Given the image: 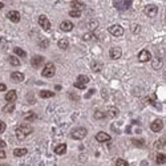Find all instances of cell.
I'll return each mask as SVG.
<instances>
[{"mask_svg":"<svg viewBox=\"0 0 166 166\" xmlns=\"http://www.w3.org/2000/svg\"><path fill=\"white\" fill-rule=\"evenodd\" d=\"M93 93H94V89H90V90H89L88 93L85 94V98H89V97H90V96H92V94H93Z\"/></svg>","mask_w":166,"mask_h":166,"instance_id":"obj_42","label":"cell"},{"mask_svg":"<svg viewBox=\"0 0 166 166\" xmlns=\"http://www.w3.org/2000/svg\"><path fill=\"white\" fill-rule=\"evenodd\" d=\"M48 45H49V41H48V40H47V39L41 40V41H40V43H39V47H40V48H43V49H45V48H47V47H48Z\"/></svg>","mask_w":166,"mask_h":166,"instance_id":"obj_37","label":"cell"},{"mask_svg":"<svg viewBox=\"0 0 166 166\" xmlns=\"http://www.w3.org/2000/svg\"><path fill=\"white\" fill-rule=\"evenodd\" d=\"M144 12H145L146 16L149 17H154L157 13H158V7L156 4H147L145 8H144Z\"/></svg>","mask_w":166,"mask_h":166,"instance_id":"obj_5","label":"cell"},{"mask_svg":"<svg viewBox=\"0 0 166 166\" xmlns=\"http://www.w3.org/2000/svg\"><path fill=\"white\" fill-rule=\"evenodd\" d=\"M116 166H129V164L125 159H122V158H118L117 161H116Z\"/></svg>","mask_w":166,"mask_h":166,"instance_id":"obj_36","label":"cell"},{"mask_svg":"<svg viewBox=\"0 0 166 166\" xmlns=\"http://www.w3.org/2000/svg\"><path fill=\"white\" fill-rule=\"evenodd\" d=\"M70 7H72L75 11L81 12V10H84V8H85V4L82 1H72V3H70Z\"/></svg>","mask_w":166,"mask_h":166,"instance_id":"obj_17","label":"cell"},{"mask_svg":"<svg viewBox=\"0 0 166 166\" xmlns=\"http://www.w3.org/2000/svg\"><path fill=\"white\" fill-rule=\"evenodd\" d=\"M87 134H88V130L85 128H76L70 132V137L73 140H82V138L87 137Z\"/></svg>","mask_w":166,"mask_h":166,"instance_id":"obj_2","label":"cell"},{"mask_svg":"<svg viewBox=\"0 0 166 166\" xmlns=\"http://www.w3.org/2000/svg\"><path fill=\"white\" fill-rule=\"evenodd\" d=\"M5 156H7V154H5L4 150H0V159H1V158H5Z\"/></svg>","mask_w":166,"mask_h":166,"instance_id":"obj_43","label":"cell"},{"mask_svg":"<svg viewBox=\"0 0 166 166\" xmlns=\"http://www.w3.org/2000/svg\"><path fill=\"white\" fill-rule=\"evenodd\" d=\"M152 59V55H150L149 51H146V49H144V51H141L140 53H138V60L141 61V63H146V61H149Z\"/></svg>","mask_w":166,"mask_h":166,"instance_id":"obj_10","label":"cell"},{"mask_svg":"<svg viewBox=\"0 0 166 166\" xmlns=\"http://www.w3.org/2000/svg\"><path fill=\"white\" fill-rule=\"evenodd\" d=\"M0 47H1V48H7L8 47V44H7V41H5V40L4 39H0Z\"/></svg>","mask_w":166,"mask_h":166,"instance_id":"obj_40","label":"cell"},{"mask_svg":"<svg viewBox=\"0 0 166 166\" xmlns=\"http://www.w3.org/2000/svg\"><path fill=\"white\" fill-rule=\"evenodd\" d=\"M3 7H4V3H1V1H0V10H1Z\"/></svg>","mask_w":166,"mask_h":166,"instance_id":"obj_47","label":"cell"},{"mask_svg":"<svg viewBox=\"0 0 166 166\" xmlns=\"http://www.w3.org/2000/svg\"><path fill=\"white\" fill-rule=\"evenodd\" d=\"M27 153H28V150H27L25 147H19V149L13 150V156L15 157H23V156H25Z\"/></svg>","mask_w":166,"mask_h":166,"instance_id":"obj_21","label":"cell"},{"mask_svg":"<svg viewBox=\"0 0 166 166\" xmlns=\"http://www.w3.org/2000/svg\"><path fill=\"white\" fill-rule=\"evenodd\" d=\"M117 116H118V109L114 106L110 108V109L106 112V117H109V118H116Z\"/></svg>","mask_w":166,"mask_h":166,"instance_id":"obj_20","label":"cell"},{"mask_svg":"<svg viewBox=\"0 0 166 166\" xmlns=\"http://www.w3.org/2000/svg\"><path fill=\"white\" fill-rule=\"evenodd\" d=\"M165 144H166V138L165 137H161L158 141L154 144V147L156 149H164L165 147Z\"/></svg>","mask_w":166,"mask_h":166,"instance_id":"obj_24","label":"cell"},{"mask_svg":"<svg viewBox=\"0 0 166 166\" xmlns=\"http://www.w3.org/2000/svg\"><path fill=\"white\" fill-rule=\"evenodd\" d=\"M0 166H8V165H0Z\"/></svg>","mask_w":166,"mask_h":166,"instance_id":"obj_48","label":"cell"},{"mask_svg":"<svg viewBox=\"0 0 166 166\" xmlns=\"http://www.w3.org/2000/svg\"><path fill=\"white\" fill-rule=\"evenodd\" d=\"M69 16H72V17H80V16H81V12L72 10V11H69Z\"/></svg>","mask_w":166,"mask_h":166,"instance_id":"obj_38","label":"cell"},{"mask_svg":"<svg viewBox=\"0 0 166 166\" xmlns=\"http://www.w3.org/2000/svg\"><path fill=\"white\" fill-rule=\"evenodd\" d=\"M5 89H7V87H5L4 84H1V82H0V92H4Z\"/></svg>","mask_w":166,"mask_h":166,"instance_id":"obj_44","label":"cell"},{"mask_svg":"<svg viewBox=\"0 0 166 166\" xmlns=\"http://www.w3.org/2000/svg\"><path fill=\"white\" fill-rule=\"evenodd\" d=\"M82 40H84V41H90V40H97V37L93 32H88L82 36Z\"/></svg>","mask_w":166,"mask_h":166,"instance_id":"obj_26","label":"cell"},{"mask_svg":"<svg viewBox=\"0 0 166 166\" xmlns=\"http://www.w3.org/2000/svg\"><path fill=\"white\" fill-rule=\"evenodd\" d=\"M39 24L41 25V28L44 29V31H49V29H51V21L48 20V17L45 16V15L39 16Z\"/></svg>","mask_w":166,"mask_h":166,"instance_id":"obj_8","label":"cell"},{"mask_svg":"<svg viewBox=\"0 0 166 166\" xmlns=\"http://www.w3.org/2000/svg\"><path fill=\"white\" fill-rule=\"evenodd\" d=\"M5 129H7V125H5L4 121H0V133H4Z\"/></svg>","mask_w":166,"mask_h":166,"instance_id":"obj_39","label":"cell"},{"mask_svg":"<svg viewBox=\"0 0 166 166\" xmlns=\"http://www.w3.org/2000/svg\"><path fill=\"white\" fill-rule=\"evenodd\" d=\"M65 152H67V145H65V144H60V145H57L56 147H55V153L59 154V156L65 154Z\"/></svg>","mask_w":166,"mask_h":166,"instance_id":"obj_18","label":"cell"},{"mask_svg":"<svg viewBox=\"0 0 166 166\" xmlns=\"http://www.w3.org/2000/svg\"><path fill=\"white\" fill-rule=\"evenodd\" d=\"M75 88H79V89H85V85L79 84V82H75Z\"/></svg>","mask_w":166,"mask_h":166,"instance_id":"obj_41","label":"cell"},{"mask_svg":"<svg viewBox=\"0 0 166 166\" xmlns=\"http://www.w3.org/2000/svg\"><path fill=\"white\" fill-rule=\"evenodd\" d=\"M16 98H17V94L15 90H10V92H7V94H5V101H7V102H15Z\"/></svg>","mask_w":166,"mask_h":166,"instance_id":"obj_16","label":"cell"},{"mask_svg":"<svg viewBox=\"0 0 166 166\" xmlns=\"http://www.w3.org/2000/svg\"><path fill=\"white\" fill-rule=\"evenodd\" d=\"M57 45H59L60 49H68L69 47V41L67 39H61L59 43H57Z\"/></svg>","mask_w":166,"mask_h":166,"instance_id":"obj_27","label":"cell"},{"mask_svg":"<svg viewBox=\"0 0 166 166\" xmlns=\"http://www.w3.org/2000/svg\"><path fill=\"white\" fill-rule=\"evenodd\" d=\"M162 65H164V61H162L161 57H156V59H153V61H152V67H153L154 69H159Z\"/></svg>","mask_w":166,"mask_h":166,"instance_id":"obj_19","label":"cell"},{"mask_svg":"<svg viewBox=\"0 0 166 166\" xmlns=\"http://www.w3.org/2000/svg\"><path fill=\"white\" fill-rule=\"evenodd\" d=\"M97 25H98V23L96 20H93V21H90V23L88 24V27H89V29H90V32H93L94 29L97 28Z\"/></svg>","mask_w":166,"mask_h":166,"instance_id":"obj_35","label":"cell"},{"mask_svg":"<svg viewBox=\"0 0 166 166\" xmlns=\"http://www.w3.org/2000/svg\"><path fill=\"white\" fill-rule=\"evenodd\" d=\"M55 89H56V90H61V85H56Z\"/></svg>","mask_w":166,"mask_h":166,"instance_id":"obj_46","label":"cell"},{"mask_svg":"<svg viewBox=\"0 0 166 166\" xmlns=\"http://www.w3.org/2000/svg\"><path fill=\"white\" fill-rule=\"evenodd\" d=\"M90 69L93 70V72H100V70L102 69V64L98 63V61H93V63L90 64Z\"/></svg>","mask_w":166,"mask_h":166,"instance_id":"obj_22","label":"cell"},{"mask_svg":"<svg viewBox=\"0 0 166 166\" xmlns=\"http://www.w3.org/2000/svg\"><path fill=\"white\" fill-rule=\"evenodd\" d=\"M11 80L15 82H21L24 81V75L21 72H12L11 73Z\"/></svg>","mask_w":166,"mask_h":166,"instance_id":"obj_15","label":"cell"},{"mask_svg":"<svg viewBox=\"0 0 166 166\" xmlns=\"http://www.w3.org/2000/svg\"><path fill=\"white\" fill-rule=\"evenodd\" d=\"M60 29L63 32H70L73 29V23H70V21H61Z\"/></svg>","mask_w":166,"mask_h":166,"instance_id":"obj_14","label":"cell"},{"mask_svg":"<svg viewBox=\"0 0 166 166\" xmlns=\"http://www.w3.org/2000/svg\"><path fill=\"white\" fill-rule=\"evenodd\" d=\"M13 52H15V55H16V56H20V57H25V56H27L25 51H23V49L19 48V47L15 48V49H13Z\"/></svg>","mask_w":166,"mask_h":166,"instance_id":"obj_33","label":"cell"},{"mask_svg":"<svg viewBox=\"0 0 166 166\" xmlns=\"http://www.w3.org/2000/svg\"><path fill=\"white\" fill-rule=\"evenodd\" d=\"M15 110V104L13 102H8L7 105H5L4 108H3V112L4 113H11Z\"/></svg>","mask_w":166,"mask_h":166,"instance_id":"obj_29","label":"cell"},{"mask_svg":"<svg viewBox=\"0 0 166 166\" xmlns=\"http://www.w3.org/2000/svg\"><path fill=\"white\" fill-rule=\"evenodd\" d=\"M53 96H55V93H53V92H51V90H41V92H40V97H41V98H51Z\"/></svg>","mask_w":166,"mask_h":166,"instance_id":"obj_28","label":"cell"},{"mask_svg":"<svg viewBox=\"0 0 166 166\" xmlns=\"http://www.w3.org/2000/svg\"><path fill=\"white\" fill-rule=\"evenodd\" d=\"M7 17L12 21V23H19L20 21V13L17 11H10L7 13Z\"/></svg>","mask_w":166,"mask_h":166,"instance_id":"obj_11","label":"cell"},{"mask_svg":"<svg viewBox=\"0 0 166 166\" xmlns=\"http://www.w3.org/2000/svg\"><path fill=\"white\" fill-rule=\"evenodd\" d=\"M108 32H109L110 35H113L114 37H120V36L124 35V28H122L121 25H118V24H114V25H110L109 28H108Z\"/></svg>","mask_w":166,"mask_h":166,"instance_id":"obj_4","label":"cell"},{"mask_svg":"<svg viewBox=\"0 0 166 166\" xmlns=\"http://www.w3.org/2000/svg\"><path fill=\"white\" fill-rule=\"evenodd\" d=\"M33 132V129L28 126V125H20V126H17L16 128V137H17V140H20V141H23L25 137H28L31 133Z\"/></svg>","mask_w":166,"mask_h":166,"instance_id":"obj_1","label":"cell"},{"mask_svg":"<svg viewBox=\"0 0 166 166\" xmlns=\"http://www.w3.org/2000/svg\"><path fill=\"white\" fill-rule=\"evenodd\" d=\"M8 61H10V64H11V65H13V67H19L20 65V60L17 59L16 56H10Z\"/></svg>","mask_w":166,"mask_h":166,"instance_id":"obj_30","label":"cell"},{"mask_svg":"<svg viewBox=\"0 0 166 166\" xmlns=\"http://www.w3.org/2000/svg\"><path fill=\"white\" fill-rule=\"evenodd\" d=\"M36 118H37V116H36L33 112H28L25 116H24V120H25V121H35Z\"/></svg>","mask_w":166,"mask_h":166,"instance_id":"obj_31","label":"cell"},{"mask_svg":"<svg viewBox=\"0 0 166 166\" xmlns=\"http://www.w3.org/2000/svg\"><path fill=\"white\" fill-rule=\"evenodd\" d=\"M156 162L158 165H164L165 162H166V156L164 154V153H158L156 157Z\"/></svg>","mask_w":166,"mask_h":166,"instance_id":"obj_23","label":"cell"},{"mask_svg":"<svg viewBox=\"0 0 166 166\" xmlns=\"http://www.w3.org/2000/svg\"><path fill=\"white\" fill-rule=\"evenodd\" d=\"M96 140L98 142H109L110 141V136L105 132H100V133L96 134Z\"/></svg>","mask_w":166,"mask_h":166,"instance_id":"obj_12","label":"cell"},{"mask_svg":"<svg viewBox=\"0 0 166 166\" xmlns=\"http://www.w3.org/2000/svg\"><path fill=\"white\" fill-rule=\"evenodd\" d=\"M3 147H5V142L3 140H0V149H3Z\"/></svg>","mask_w":166,"mask_h":166,"instance_id":"obj_45","label":"cell"},{"mask_svg":"<svg viewBox=\"0 0 166 166\" xmlns=\"http://www.w3.org/2000/svg\"><path fill=\"white\" fill-rule=\"evenodd\" d=\"M132 144H133L134 146H137V147H142V146H145V141H144V140H137V138L132 140Z\"/></svg>","mask_w":166,"mask_h":166,"instance_id":"obj_34","label":"cell"},{"mask_svg":"<svg viewBox=\"0 0 166 166\" xmlns=\"http://www.w3.org/2000/svg\"><path fill=\"white\" fill-rule=\"evenodd\" d=\"M43 63H44V57L43 56H33L31 59V64H32L33 68H39Z\"/></svg>","mask_w":166,"mask_h":166,"instance_id":"obj_13","label":"cell"},{"mask_svg":"<svg viewBox=\"0 0 166 166\" xmlns=\"http://www.w3.org/2000/svg\"><path fill=\"white\" fill-rule=\"evenodd\" d=\"M113 5H114L116 8H117L118 11H126V10H129V8L132 7V1L130 0H126V1H114L113 3Z\"/></svg>","mask_w":166,"mask_h":166,"instance_id":"obj_6","label":"cell"},{"mask_svg":"<svg viewBox=\"0 0 166 166\" xmlns=\"http://www.w3.org/2000/svg\"><path fill=\"white\" fill-rule=\"evenodd\" d=\"M55 73H56V67H55V64L48 63L47 65H45V68L43 69L41 75L44 76V77H53Z\"/></svg>","mask_w":166,"mask_h":166,"instance_id":"obj_3","label":"cell"},{"mask_svg":"<svg viewBox=\"0 0 166 166\" xmlns=\"http://www.w3.org/2000/svg\"><path fill=\"white\" fill-rule=\"evenodd\" d=\"M109 56H110V59H112V60H117V59H120V57L122 56V51H121V48H118V47H113V48L109 51Z\"/></svg>","mask_w":166,"mask_h":166,"instance_id":"obj_9","label":"cell"},{"mask_svg":"<svg viewBox=\"0 0 166 166\" xmlns=\"http://www.w3.org/2000/svg\"><path fill=\"white\" fill-rule=\"evenodd\" d=\"M93 117L96 118V120H104V118L106 117V113L101 112V110H96V112H94V114H93Z\"/></svg>","mask_w":166,"mask_h":166,"instance_id":"obj_32","label":"cell"},{"mask_svg":"<svg viewBox=\"0 0 166 166\" xmlns=\"http://www.w3.org/2000/svg\"><path fill=\"white\" fill-rule=\"evenodd\" d=\"M150 129H152L154 133H158V132H161L162 129H164V121H162L161 118L154 120V121L150 124Z\"/></svg>","mask_w":166,"mask_h":166,"instance_id":"obj_7","label":"cell"},{"mask_svg":"<svg viewBox=\"0 0 166 166\" xmlns=\"http://www.w3.org/2000/svg\"><path fill=\"white\" fill-rule=\"evenodd\" d=\"M76 82L82 84V85H87L88 82H89V77H88V76H85V75H80L79 77H77V81H76Z\"/></svg>","mask_w":166,"mask_h":166,"instance_id":"obj_25","label":"cell"}]
</instances>
